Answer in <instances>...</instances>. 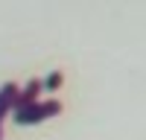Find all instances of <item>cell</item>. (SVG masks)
<instances>
[{
  "mask_svg": "<svg viewBox=\"0 0 146 140\" xmlns=\"http://www.w3.org/2000/svg\"><path fill=\"white\" fill-rule=\"evenodd\" d=\"M18 85L15 82H6L3 88H0V140H3V123H6V117L15 111V102H18Z\"/></svg>",
  "mask_w": 146,
  "mask_h": 140,
  "instance_id": "obj_2",
  "label": "cell"
},
{
  "mask_svg": "<svg viewBox=\"0 0 146 140\" xmlns=\"http://www.w3.org/2000/svg\"><path fill=\"white\" fill-rule=\"evenodd\" d=\"M41 93H44V85H41V79H29L27 85H23L18 90V102H15V108L18 105H27V102H35V99H41Z\"/></svg>",
  "mask_w": 146,
  "mask_h": 140,
  "instance_id": "obj_3",
  "label": "cell"
},
{
  "mask_svg": "<svg viewBox=\"0 0 146 140\" xmlns=\"http://www.w3.org/2000/svg\"><path fill=\"white\" fill-rule=\"evenodd\" d=\"M41 85H44V90H50V93H53V90H58V88L64 85V73H62V70H53L47 79H41Z\"/></svg>",
  "mask_w": 146,
  "mask_h": 140,
  "instance_id": "obj_4",
  "label": "cell"
},
{
  "mask_svg": "<svg viewBox=\"0 0 146 140\" xmlns=\"http://www.w3.org/2000/svg\"><path fill=\"white\" fill-rule=\"evenodd\" d=\"M58 114H62V102L58 99H35V102H27V105H18L12 111L18 125H35V123H44V120L58 117Z\"/></svg>",
  "mask_w": 146,
  "mask_h": 140,
  "instance_id": "obj_1",
  "label": "cell"
}]
</instances>
